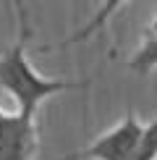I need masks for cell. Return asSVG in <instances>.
<instances>
[{"label":"cell","mask_w":157,"mask_h":160,"mask_svg":"<svg viewBox=\"0 0 157 160\" xmlns=\"http://www.w3.org/2000/svg\"><path fill=\"white\" fill-rule=\"evenodd\" d=\"M13 5H16V16H18V34L8 50L0 52V89L16 102V113L37 118V108L47 97L68 89H78V87H84V82L42 76L29 63V55H26V48L31 39L29 13H26L24 0H13Z\"/></svg>","instance_id":"6da1fadb"},{"label":"cell","mask_w":157,"mask_h":160,"mask_svg":"<svg viewBox=\"0 0 157 160\" xmlns=\"http://www.w3.org/2000/svg\"><path fill=\"white\" fill-rule=\"evenodd\" d=\"M144 123L134 110H126V116L113 123L107 131L94 137L87 147L71 152L60 160H131L136 152V144L141 139Z\"/></svg>","instance_id":"7a4b0ae2"},{"label":"cell","mask_w":157,"mask_h":160,"mask_svg":"<svg viewBox=\"0 0 157 160\" xmlns=\"http://www.w3.org/2000/svg\"><path fill=\"white\" fill-rule=\"evenodd\" d=\"M37 118L0 108V160H37Z\"/></svg>","instance_id":"3957f363"},{"label":"cell","mask_w":157,"mask_h":160,"mask_svg":"<svg viewBox=\"0 0 157 160\" xmlns=\"http://www.w3.org/2000/svg\"><path fill=\"white\" fill-rule=\"evenodd\" d=\"M128 66L139 76H149L152 71H157V16L144 26V32L139 37V45H136Z\"/></svg>","instance_id":"277c9868"},{"label":"cell","mask_w":157,"mask_h":160,"mask_svg":"<svg viewBox=\"0 0 157 160\" xmlns=\"http://www.w3.org/2000/svg\"><path fill=\"white\" fill-rule=\"evenodd\" d=\"M126 3H128V0H102V3H100V8L92 13V18H89V21L84 24L78 32H74V34L65 39V45L84 42L87 37H92V34H97L100 29H105V26H107V21H110V18H113V16H115V13L121 11Z\"/></svg>","instance_id":"5b68a950"},{"label":"cell","mask_w":157,"mask_h":160,"mask_svg":"<svg viewBox=\"0 0 157 160\" xmlns=\"http://www.w3.org/2000/svg\"><path fill=\"white\" fill-rule=\"evenodd\" d=\"M131 160H157V118L144 123L141 139L136 144V152Z\"/></svg>","instance_id":"8992f818"}]
</instances>
